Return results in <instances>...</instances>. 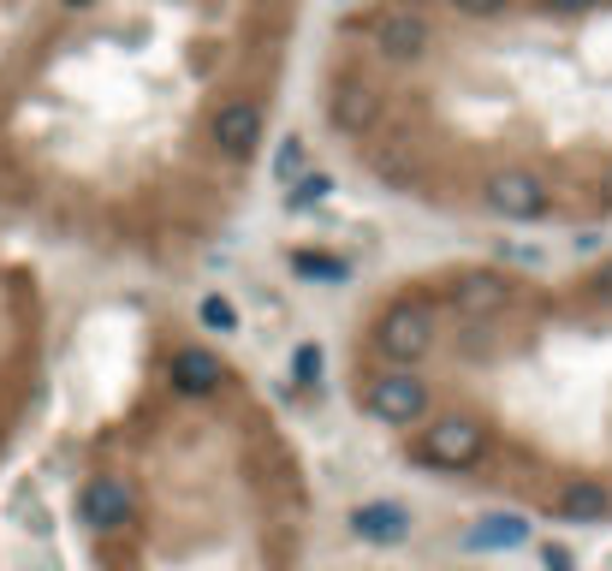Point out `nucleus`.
Listing matches in <instances>:
<instances>
[{
  "mask_svg": "<svg viewBox=\"0 0 612 571\" xmlns=\"http://www.w3.org/2000/svg\"><path fill=\"white\" fill-rule=\"evenodd\" d=\"M316 0H37L0 60V203L131 274L250 215Z\"/></svg>",
  "mask_w": 612,
  "mask_h": 571,
  "instance_id": "nucleus-1",
  "label": "nucleus"
},
{
  "mask_svg": "<svg viewBox=\"0 0 612 571\" xmlns=\"http://www.w3.org/2000/svg\"><path fill=\"white\" fill-rule=\"evenodd\" d=\"M309 101L327 155L387 203L612 238V0H345Z\"/></svg>",
  "mask_w": 612,
  "mask_h": 571,
  "instance_id": "nucleus-2",
  "label": "nucleus"
},
{
  "mask_svg": "<svg viewBox=\"0 0 612 571\" xmlns=\"http://www.w3.org/2000/svg\"><path fill=\"white\" fill-rule=\"evenodd\" d=\"M339 393L405 471L553 530H612V238L571 263L441 256L339 334Z\"/></svg>",
  "mask_w": 612,
  "mask_h": 571,
  "instance_id": "nucleus-3",
  "label": "nucleus"
},
{
  "mask_svg": "<svg viewBox=\"0 0 612 571\" xmlns=\"http://www.w3.org/2000/svg\"><path fill=\"white\" fill-rule=\"evenodd\" d=\"M309 453L220 339L155 316L83 429L72 530L90 571H470L334 548Z\"/></svg>",
  "mask_w": 612,
  "mask_h": 571,
  "instance_id": "nucleus-4",
  "label": "nucleus"
}]
</instances>
